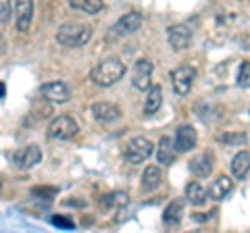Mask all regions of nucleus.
<instances>
[{"instance_id":"22","label":"nucleus","mask_w":250,"mask_h":233,"mask_svg":"<svg viewBox=\"0 0 250 233\" xmlns=\"http://www.w3.org/2000/svg\"><path fill=\"white\" fill-rule=\"evenodd\" d=\"M182 214H184V202L175 200L165 208V213H163V221H165V225H175V223H179V219H182Z\"/></svg>"},{"instance_id":"7","label":"nucleus","mask_w":250,"mask_h":233,"mask_svg":"<svg viewBox=\"0 0 250 233\" xmlns=\"http://www.w3.org/2000/svg\"><path fill=\"white\" fill-rule=\"evenodd\" d=\"M140 27H142V15L136 13V11H131L127 15H123V17L115 23V25H113V34L115 36H131V34H136Z\"/></svg>"},{"instance_id":"14","label":"nucleus","mask_w":250,"mask_h":233,"mask_svg":"<svg viewBox=\"0 0 250 233\" xmlns=\"http://www.w3.org/2000/svg\"><path fill=\"white\" fill-rule=\"evenodd\" d=\"M231 190H233L231 177H228V175H219L217 179L213 181V185L208 188V196L213 198V200H223Z\"/></svg>"},{"instance_id":"18","label":"nucleus","mask_w":250,"mask_h":233,"mask_svg":"<svg viewBox=\"0 0 250 233\" xmlns=\"http://www.w3.org/2000/svg\"><path fill=\"white\" fill-rule=\"evenodd\" d=\"M161 104H163V90H161V85H152L144 102V115L156 113L161 108Z\"/></svg>"},{"instance_id":"11","label":"nucleus","mask_w":250,"mask_h":233,"mask_svg":"<svg viewBox=\"0 0 250 233\" xmlns=\"http://www.w3.org/2000/svg\"><path fill=\"white\" fill-rule=\"evenodd\" d=\"M92 116L100 123H113L121 116V111L111 102H96L92 106Z\"/></svg>"},{"instance_id":"8","label":"nucleus","mask_w":250,"mask_h":233,"mask_svg":"<svg viewBox=\"0 0 250 233\" xmlns=\"http://www.w3.org/2000/svg\"><path fill=\"white\" fill-rule=\"evenodd\" d=\"M167 38H169V44H171L173 50H184L192 42V32H190L188 25H184V23H177V25L169 27Z\"/></svg>"},{"instance_id":"17","label":"nucleus","mask_w":250,"mask_h":233,"mask_svg":"<svg viewBox=\"0 0 250 233\" xmlns=\"http://www.w3.org/2000/svg\"><path fill=\"white\" fill-rule=\"evenodd\" d=\"M190 169H192V173L196 177H207L210 171H213V156H208V154H200V156L192 158Z\"/></svg>"},{"instance_id":"25","label":"nucleus","mask_w":250,"mask_h":233,"mask_svg":"<svg viewBox=\"0 0 250 233\" xmlns=\"http://www.w3.org/2000/svg\"><path fill=\"white\" fill-rule=\"evenodd\" d=\"M219 142H225V144H244L246 142V136L244 134H225V136H219Z\"/></svg>"},{"instance_id":"21","label":"nucleus","mask_w":250,"mask_h":233,"mask_svg":"<svg viewBox=\"0 0 250 233\" xmlns=\"http://www.w3.org/2000/svg\"><path fill=\"white\" fill-rule=\"evenodd\" d=\"M186 198H188V202L190 204H194V206H200V204H205L207 202V192H205V188H202L200 183H190L186 188Z\"/></svg>"},{"instance_id":"28","label":"nucleus","mask_w":250,"mask_h":233,"mask_svg":"<svg viewBox=\"0 0 250 233\" xmlns=\"http://www.w3.org/2000/svg\"><path fill=\"white\" fill-rule=\"evenodd\" d=\"M0 96H2V98L6 96V85H4V83H2V85H0Z\"/></svg>"},{"instance_id":"10","label":"nucleus","mask_w":250,"mask_h":233,"mask_svg":"<svg viewBox=\"0 0 250 233\" xmlns=\"http://www.w3.org/2000/svg\"><path fill=\"white\" fill-rule=\"evenodd\" d=\"M42 96L50 102H67L69 100V88L62 81H50V83H44L42 88Z\"/></svg>"},{"instance_id":"6","label":"nucleus","mask_w":250,"mask_h":233,"mask_svg":"<svg viewBox=\"0 0 250 233\" xmlns=\"http://www.w3.org/2000/svg\"><path fill=\"white\" fill-rule=\"evenodd\" d=\"M150 77H152V63L148 58H140L134 65L131 71V83L136 90H148L150 88Z\"/></svg>"},{"instance_id":"2","label":"nucleus","mask_w":250,"mask_h":233,"mask_svg":"<svg viewBox=\"0 0 250 233\" xmlns=\"http://www.w3.org/2000/svg\"><path fill=\"white\" fill-rule=\"evenodd\" d=\"M92 29L83 23H62L57 32V42L67 48H77V46L88 44Z\"/></svg>"},{"instance_id":"13","label":"nucleus","mask_w":250,"mask_h":233,"mask_svg":"<svg viewBox=\"0 0 250 233\" xmlns=\"http://www.w3.org/2000/svg\"><path fill=\"white\" fill-rule=\"evenodd\" d=\"M31 15H34V0H17V29L27 32Z\"/></svg>"},{"instance_id":"16","label":"nucleus","mask_w":250,"mask_h":233,"mask_svg":"<svg viewBox=\"0 0 250 233\" xmlns=\"http://www.w3.org/2000/svg\"><path fill=\"white\" fill-rule=\"evenodd\" d=\"M156 160H159V165H171L175 160V148L169 137H161L159 150H156Z\"/></svg>"},{"instance_id":"26","label":"nucleus","mask_w":250,"mask_h":233,"mask_svg":"<svg viewBox=\"0 0 250 233\" xmlns=\"http://www.w3.org/2000/svg\"><path fill=\"white\" fill-rule=\"evenodd\" d=\"M9 15H11V2L9 0H0V19H2V23L9 21Z\"/></svg>"},{"instance_id":"20","label":"nucleus","mask_w":250,"mask_h":233,"mask_svg":"<svg viewBox=\"0 0 250 233\" xmlns=\"http://www.w3.org/2000/svg\"><path fill=\"white\" fill-rule=\"evenodd\" d=\"M69 6L88 15H96L103 11V0H69Z\"/></svg>"},{"instance_id":"3","label":"nucleus","mask_w":250,"mask_h":233,"mask_svg":"<svg viewBox=\"0 0 250 233\" xmlns=\"http://www.w3.org/2000/svg\"><path fill=\"white\" fill-rule=\"evenodd\" d=\"M152 148L154 146L148 137H134L131 142H127V146H125L123 158L127 160L129 165H140V162H144L152 154Z\"/></svg>"},{"instance_id":"5","label":"nucleus","mask_w":250,"mask_h":233,"mask_svg":"<svg viewBox=\"0 0 250 233\" xmlns=\"http://www.w3.org/2000/svg\"><path fill=\"white\" fill-rule=\"evenodd\" d=\"M194 79H196V71H194L192 67H179L171 73V83H173L175 94H179V96H186L188 92L192 90Z\"/></svg>"},{"instance_id":"23","label":"nucleus","mask_w":250,"mask_h":233,"mask_svg":"<svg viewBox=\"0 0 250 233\" xmlns=\"http://www.w3.org/2000/svg\"><path fill=\"white\" fill-rule=\"evenodd\" d=\"M103 204H104L106 208H121V206L127 204V194H123V192H113V194H108V196H104Z\"/></svg>"},{"instance_id":"9","label":"nucleus","mask_w":250,"mask_h":233,"mask_svg":"<svg viewBox=\"0 0 250 233\" xmlns=\"http://www.w3.org/2000/svg\"><path fill=\"white\" fill-rule=\"evenodd\" d=\"M13 160H15V165L21 167V169H31L42 160V150L38 148L36 144L25 146V148H19L17 152H15Z\"/></svg>"},{"instance_id":"15","label":"nucleus","mask_w":250,"mask_h":233,"mask_svg":"<svg viewBox=\"0 0 250 233\" xmlns=\"http://www.w3.org/2000/svg\"><path fill=\"white\" fill-rule=\"evenodd\" d=\"M231 173L236 179H244L250 173V152H238L231 160Z\"/></svg>"},{"instance_id":"27","label":"nucleus","mask_w":250,"mask_h":233,"mask_svg":"<svg viewBox=\"0 0 250 233\" xmlns=\"http://www.w3.org/2000/svg\"><path fill=\"white\" fill-rule=\"evenodd\" d=\"M52 223L57 225V227H62V229H73V221L65 219V216H52Z\"/></svg>"},{"instance_id":"24","label":"nucleus","mask_w":250,"mask_h":233,"mask_svg":"<svg viewBox=\"0 0 250 233\" xmlns=\"http://www.w3.org/2000/svg\"><path fill=\"white\" fill-rule=\"evenodd\" d=\"M238 85L240 88H248L250 85V60H244L238 71Z\"/></svg>"},{"instance_id":"4","label":"nucleus","mask_w":250,"mask_h":233,"mask_svg":"<svg viewBox=\"0 0 250 233\" xmlns=\"http://www.w3.org/2000/svg\"><path fill=\"white\" fill-rule=\"evenodd\" d=\"M77 131H80V127H77L75 119H71V116H57L48 125V137L62 142V139H71L73 136H77Z\"/></svg>"},{"instance_id":"1","label":"nucleus","mask_w":250,"mask_h":233,"mask_svg":"<svg viewBox=\"0 0 250 233\" xmlns=\"http://www.w3.org/2000/svg\"><path fill=\"white\" fill-rule=\"evenodd\" d=\"M125 75V65L121 58L111 57V58H104L103 63H98L96 67L90 71V79L96 83V85H103V88H108L121 79Z\"/></svg>"},{"instance_id":"12","label":"nucleus","mask_w":250,"mask_h":233,"mask_svg":"<svg viewBox=\"0 0 250 233\" xmlns=\"http://www.w3.org/2000/svg\"><path fill=\"white\" fill-rule=\"evenodd\" d=\"M194 144H196V129L192 125H182L175 134V148L179 152H188L194 148Z\"/></svg>"},{"instance_id":"19","label":"nucleus","mask_w":250,"mask_h":233,"mask_svg":"<svg viewBox=\"0 0 250 233\" xmlns=\"http://www.w3.org/2000/svg\"><path fill=\"white\" fill-rule=\"evenodd\" d=\"M161 179H163V173H161L159 167H154V165L146 167L144 177H142V188L146 192H152V190H156L161 185Z\"/></svg>"}]
</instances>
